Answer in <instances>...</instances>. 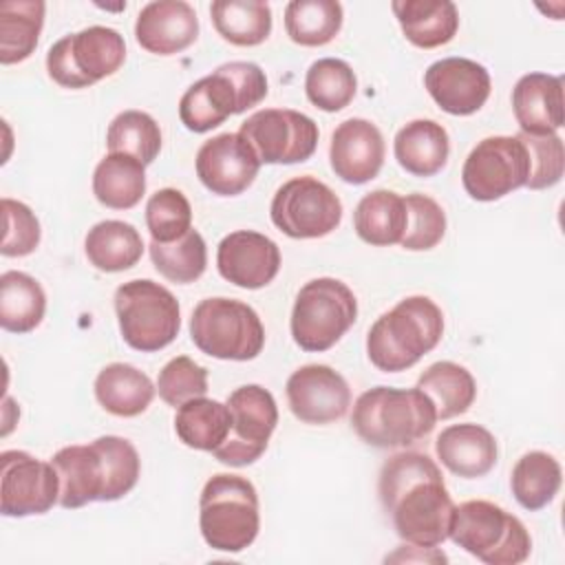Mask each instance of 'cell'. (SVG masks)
Returning a JSON list of instances; mask_svg holds the SVG:
<instances>
[{
    "mask_svg": "<svg viewBox=\"0 0 565 565\" xmlns=\"http://www.w3.org/2000/svg\"><path fill=\"white\" fill-rule=\"evenodd\" d=\"M358 90V77L353 68L338 57L316 60L305 75L307 99L324 110L338 113L351 104Z\"/></svg>",
    "mask_w": 565,
    "mask_h": 565,
    "instance_id": "39",
    "label": "cell"
},
{
    "mask_svg": "<svg viewBox=\"0 0 565 565\" xmlns=\"http://www.w3.org/2000/svg\"><path fill=\"white\" fill-rule=\"evenodd\" d=\"M291 413L305 424H331L347 415L351 388L347 380L327 364L296 369L285 386Z\"/></svg>",
    "mask_w": 565,
    "mask_h": 565,
    "instance_id": "17",
    "label": "cell"
},
{
    "mask_svg": "<svg viewBox=\"0 0 565 565\" xmlns=\"http://www.w3.org/2000/svg\"><path fill=\"white\" fill-rule=\"evenodd\" d=\"M424 86L435 104L457 117L477 113L490 97V73L468 57H444L424 73Z\"/></svg>",
    "mask_w": 565,
    "mask_h": 565,
    "instance_id": "18",
    "label": "cell"
},
{
    "mask_svg": "<svg viewBox=\"0 0 565 565\" xmlns=\"http://www.w3.org/2000/svg\"><path fill=\"white\" fill-rule=\"evenodd\" d=\"M210 15L218 35L236 46H258L271 33V9L260 0H216Z\"/></svg>",
    "mask_w": 565,
    "mask_h": 565,
    "instance_id": "36",
    "label": "cell"
},
{
    "mask_svg": "<svg viewBox=\"0 0 565 565\" xmlns=\"http://www.w3.org/2000/svg\"><path fill=\"white\" fill-rule=\"evenodd\" d=\"M269 216L289 238H320L340 225L342 201L316 177H294L276 190Z\"/></svg>",
    "mask_w": 565,
    "mask_h": 565,
    "instance_id": "11",
    "label": "cell"
},
{
    "mask_svg": "<svg viewBox=\"0 0 565 565\" xmlns=\"http://www.w3.org/2000/svg\"><path fill=\"white\" fill-rule=\"evenodd\" d=\"M514 119L525 135H554L563 128V77L527 73L512 88Z\"/></svg>",
    "mask_w": 565,
    "mask_h": 565,
    "instance_id": "22",
    "label": "cell"
},
{
    "mask_svg": "<svg viewBox=\"0 0 565 565\" xmlns=\"http://www.w3.org/2000/svg\"><path fill=\"white\" fill-rule=\"evenodd\" d=\"M146 192V166L121 152H108L93 172V194L110 210L135 207Z\"/></svg>",
    "mask_w": 565,
    "mask_h": 565,
    "instance_id": "30",
    "label": "cell"
},
{
    "mask_svg": "<svg viewBox=\"0 0 565 565\" xmlns=\"http://www.w3.org/2000/svg\"><path fill=\"white\" fill-rule=\"evenodd\" d=\"M393 152L408 174L433 177L448 161L450 139L441 124L433 119H413L397 130Z\"/></svg>",
    "mask_w": 565,
    "mask_h": 565,
    "instance_id": "26",
    "label": "cell"
},
{
    "mask_svg": "<svg viewBox=\"0 0 565 565\" xmlns=\"http://www.w3.org/2000/svg\"><path fill=\"white\" fill-rule=\"evenodd\" d=\"M126 60V42L110 26H88L60 38L46 53L49 77L64 88H86L115 71Z\"/></svg>",
    "mask_w": 565,
    "mask_h": 565,
    "instance_id": "10",
    "label": "cell"
},
{
    "mask_svg": "<svg viewBox=\"0 0 565 565\" xmlns=\"http://www.w3.org/2000/svg\"><path fill=\"white\" fill-rule=\"evenodd\" d=\"M338 0H291L285 7V31L300 46H324L342 29Z\"/></svg>",
    "mask_w": 565,
    "mask_h": 565,
    "instance_id": "37",
    "label": "cell"
},
{
    "mask_svg": "<svg viewBox=\"0 0 565 565\" xmlns=\"http://www.w3.org/2000/svg\"><path fill=\"white\" fill-rule=\"evenodd\" d=\"M258 170L260 159L241 132L216 135L196 152V177L218 196L245 192L258 177Z\"/></svg>",
    "mask_w": 565,
    "mask_h": 565,
    "instance_id": "16",
    "label": "cell"
},
{
    "mask_svg": "<svg viewBox=\"0 0 565 565\" xmlns=\"http://www.w3.org/2000/svg\"><path fill=\"white\" fill-rule=\"evenodd\" d=\"M260 163H302L318 148V124L291 108H263L238 130Z\"/></svg>",
    "mask_w": 565,
    "mask_h": 565,
    "instance_id": "14",
    "label": "cell"
},
{
    "mask_svg": "<svg viewBox=\"0 0 565 565\" xmlns=\"http://www.w3.org/2000/svg\"><path fill=\"white\" fill-rule=\"evenodd\" d=\"M95 446L104 461L106 488L102 501H117L126 497L139 481L141 459L137 448L117 435H104L95 439Z\"/></svg>",
    "mask_w": 565,
    "mask_h": 565,
    "instance_id": "41",
    "label": "cell"
},
{
    "mask_svg": "<svg viewBox=\"0 0 565 565\" xmlns=\"http://www.w3.org/2000/svg\"><path fill=\"white\" fill-rule=\"evenodd\" d=\"M391 9L404 38L419 49L444 46L459 29V11L450 0H395Z\"/></svg>",
    "mask_w": 565,
    "mask_h": 565,
    "instance_id": "25",
    "label": "cell"
},
{
    "mask_svg": "<svg viewBox=\"0 0 565 565\" xmlns=\"http://www.w3.org/2000/svg\"><path fill=\"white\" fill-rule=\"evenodd\" d=\"M154 269L170 282L188 285L203 276L207 267V247L203 236L190 227L183 236L170 243L152 241L148 245Z\"/></svg>",
    "mask_w": 565,
    "mask_h": 565,
    "instance_id": "38",
    "label": "cell"
},
{
    "mask_svg": "<svg viewBox=\"0 0 565 565\" xmlns=\"http://www.w3.org/2000/svg\"><path fill=\"white\" fill-rule=\"evenodd\" d=\"M232 415L227 404L210 397L188 399L177 408L174 433L177 437L194 450L214 452L230 435Z\"/></svg>",
    "mask_w": 565,
    "mask_h": 565,
    "instance_id": "31",
    "label": "cell"
},
{
    "mask_svg": "<svg viewBox=\"0 0 565 565\" xmlns=\"http://www.w3.org/2000/svg\"><path fill=\"white\" fill-rule=\"evenodd\" d=\"M199 527L203 541L218 552H243L260 530L258 492L241 475H214L199 499Z\"/></svg>",
    "mask_w": 565,
    "mask_h": 565,
    "instance_id": "5",
    "label": "cell"
},
{
    "mask_svg": "<svg viewBox=\"0 0 565 565\" xmlns=\"http://www.w3.org/2000/svg\"><path fill=\"white\" fill-rule=\"evenodd\" d=\"M46 311L42 285L24 274L9 269L0 276V327L11 333L33 331Z\"/></svg>",
    "mask_w": 565,
    "mask_h": 565,
    "instance_id": "33",
    "label": "cell"
},
{
    "mask_svg": "<svg viewBox=\"0 0 565 565\" xmlns=\"http://www.w3.org/2000/svg\"><path fill=\"white\" fill-rule=\"evenodd\" d=\"M404 203L408 223L399 245L411 252H426L439 245L446 234V214L441 205L435 199L417 192L406 194Z\"/></svg>",
    "mask_w": 565,
    "mask_h": 565,
    "instance_id": "43",
    "label": "cell"
},
{
    "mask_svg": "<svg viewBox=\"0 0 565 565\" xmlns=\"http://www.w3.org/2000/svg\"><path fill=\"white\" fill-rule=\"evenodd\" d=\"M157 391L168 406L179 408L188 399L207 393V369L188 355H177L159 371Z\"/></svg>",
    "mask_w": 565,
    "mask_h": 565,
    "instance_id": "44",
    "label": "cell"
},
{
    "mask_svg": "<svg viewBox=\"0 0 565 565\" xmlns=\"http://www.w3.org/2000/svg\"><path fill=\"white\" fill-rule=\"evenodd\" d=\"M437 411L424 391L375 386L364 391L351 413V426L373 448H404L426 437Z\"/></svg>",
    "mask_w": 565,
    "mask_h": 565,
    "instance_id": "3",
    "label": "cell"
},
{
    "mask_svg": "<svg viewBox=\"0 0 565 565\" xmlns=\"http://www.w3.org/2000/svg\"><path fill=\"white\" fill-rule=\"evenodd\" d=\"M523 146L527 148L530 157V177L525 181V188L530 190H545L561 181L565 170V148L563 139L554 135H516Z\"/></svg>",
    "mask_w": 565,
    "mask_h": 565,
    "instance_id": "45",
    "label": "cell"
},
{
    "mask_svg": "<svg viewBox=\"0 0 565 565\" xmlns=\"http://www.w3.org/2000/svg\"><path fill=\"white\" fill-rule=\"evenodd\" d=\"M444 335V313L428 296H408L382 313L366 333V355L384 373L406 371Z\"/></svg>",
    "mask_w": 565,
    "mask_h": 565,
    "instance_id": "2",
    "label": "cell"
},
{
    "mask_svg": "<svg viewBox=\"0 0 565 565\" xmlns=\"http://www.w3.org/2000/svg\"><path fill=\"white\" fill-rule=\"evenodd\" d=\"M146 225L152 241H177L192 227V205L181 190L161 188L146 203Z\"/></svg>",
    "mask_w": 565,
    "mask_h": 565,
    "instance_id": "42",
    "label": "cell"
},
{
    "mask_svg": "<svg viewBox=\"0 0 565 565\" xmlns=\"http://www.w3.org/2000/svg\"><path fill=\"white\" fill-rule=\"evenodd\" d=\"M154 393L157 386L152 380L126 362H113L95 377V397L99 406L117 417L141 415L150 406Z\"/></svg>",
    "mask_w": 565,
    "mask_h": 565,
    "instance_id": "27",
    "label": "cell"
},
{
    "mask_svg": "<svg viewBox=\"0 0 565 565\" xmlns=\"http://www.w3.org/2000/svg\"><path fill=\"white\" fill-rule=\"evenodd\" d=\"M199 35L196 11L183 0L148 2L135 22V38L141 49L154 55H174L194 44Z\"/></svg>",
    "mask_w": 565,
    "mask_h": 565,
    "instance_id": "21",
    "label": "cell"
},
{
    "mask_svg": "<svg viewBox=\"0 0 565 565\" xmlns=\"http://www.w3.org/2000/svg\"><path fill=\"white\" fill-rule=\"evenodd\" d=\"M0 510L4 516H33L60 503V477L51 461L35 459L24 450L0 455Z\"/></svg>",
    "mask_w": 565,
    "mask_h": 565,
    "instance_id": "15",
    "label": "cell"
},
{
    "mask_svg": "<svg viewBox=\"0 0 565 565\" xmlns=\"http://www.w3.org/2000/svg\"><path fill=\"white\" fill-rule=\"evenodd\" d=\"M225 404L232 415V428L212 455L225 466H249L260 459L278 424L276 399L260 384H245L234 388Z\"/></svg>",
    "mask_w": 565,
    "mask_h": 565,
    "instance_id": "13",
    "label": "cell"
},
{
    "mask_svg": "<svg viewBox=\"0 0 565 565\" xmlns=\"http://www.w3.org/2000/svg\"><path fill=\"white\" fill-rule=\"evenodd\" d=\"M355 294L338 278H313L305 282L291 309V338L309 353L331 349L355 322Z\"/></svg>",
    "mask_w": 565,
    "mask_h": 565,
    "instance_id": "8",
    "label": "cell"
},
{
    "mask_svg": "<svg viewBox=\"0 0 565 565\" xmlns=\"http://www.w3.org/2000/svg\"><path fill=\"white\" fill-rule=\"evenodd\" d=\"M417 388L428 395L437 411V419H450L466 413L477 397L472 373L450 360L430 364L417 380Z\"/></svg>",
    "mask_w": 565,
    "mask_h": 565,
    "instance_id": "32",
    "label": "cell"
},
{
    "mask_svg": "<svg viewBox=\"0 0 565 565\" xmlns=\"http://www.w3.org/2000/svg\"><path fill=\"white\" fill-rule=\"evenodd\" d=\"M115 311L124 342L141 353L166 349L181 329L179 300L170 289L150 278L119 285L115 291Z\"/></svg>",
    "mask_w": 565,
    "mask_h": 565,
    "instance_id": "7",
    "label": "cell"
},
{
    "mask_svg": "<svg viewBox=\"0 0 565 565\" xmlns=\"http://www.w3.org/2000/svg\"><path fill=\"white\" fill-rule=\"evenodd\" d=\"M2 216H4V236L0 245L2 256L20 258L29 256L40 245V221L33 210L15 199H2Z\"/></svg>",
    "mask_w": 565,
    "mask_h": 565,
    "instance_id": "46",
    "label": "cell"
},
{
    "mask_svg": "<svg viewBox=\"0 0 565 565\" xmlns=\"http://www.w3.org/2000/svg\"><path fill=\"white\" fill-rule=\"evenodd\" d=\"M437 459L457 477H486L497 463V439L479 424H452L435 439Z\"/></svg>",
    "mask_w": 565,
    "mask_h": 565,
    "instance_id": "23",
    "label": "cell"
},
{
    "mask_svg": "<svg viewBox=\"0 0 565 565\" xmlns=\"http://www.w3.org/2000/svg\"><path fill=\"white\" fill-rule=\"evenodd\" d=\"M216 267L227 282L243 289H260L278 276L280 247L260 232L236 230L218 243Z\"/></svg>",
    "mask_w": 565,
    "mask_h": 565,
    "instance_id": "19",
    "label": "cell"
},
{
    "mask_svg": "<svg viewBox=\"0 0 565 565\" xmlns=\"http://www.w3.org/2000/svg\"><path fill=\"white\" fill-rule=\"evenodd\" d=\"M42 0H7L0 4V62L18 64L31 57L44 26Z\"/></svg>",
    "mask_w": 565,
    "mask_h": 565,
    "instance_id": "34",
    "label": "cell"
},
{
    "mask_svg": "<svg viewBox=\"0 0 565 565\" xmlns=\"http://www.w3.org/2000/svg\"><path fill=\"white\" fill-rule=\"evenodd\" d=\"M384 137L380 128L369 119H347L331 135V170L347 183L362 185L375 179L384 166Z\"/></svg>",
    "mask_w": 565,
    "mask_h": 565,
    "instance_id": "20",
    "label": "cell"
},
{
    "mask_svg": "<svg viewBox=\"0 0 565 565\" xmlns=\"http://www.w3.org/2000/svg\"><path fill=\"white\" fill-rule=\"evenodd\" d=\"M408 214L404 196L393 190H373L360 199L353 212L355 234L375 247L402 243Z\"/></svg>",
    "mask_w": 565,
    "mask_h": 565,
    "instance_id": "28",
    "label": "cell"
},
{
    "mask_svg": "<svg viewBox=\"0 0 565 565\" xmlns=\"http://www.w3.org/2000/svg\"><path fill=\"white\" fill-rule=\"evenodd\" d=\"M530 157L523 141L514 135L481 139L463 161L461 183L475 201H497L525 185Z\"/></svg>",
    "mask_w": 565,
    "mask_h": 565,
    "instance_id": "12",
    "label": "cell"
},
{
    "mask_svg": "<svg viewBox=\"0 0 565 565\" xmlns=\"http://www.w3.org/2000/svg\"><path fill=\"white\" fill-rule=\"evenodd\" d=\"M60 477V505L66 510L102 501L106 477L104 461L95 441L64 446L51 459Z\"/></svg>",
    "mask_w": 565,
    "mask_h": 565,
    "instance_id": "24",
    "label": "cell"
},
{
    "mask_svg": "<svg viewBox=\"0 0 565 565\" xmlns=\"http://www.w3.org/2000/svg\"><path fill=\"white\" fill-rule=\"evenodd\" d=\"M88 263L99 271H126L141 260L143 241L135 225L124 221H102L93 225L84 238Z\"/></svg>",
    "mask_w": 565,
    "mask_h": 565,
    "instance_id": "29",
    "label": "cell"
},
{
    "mask_svg": "<svg viewBox=\"0 0 565 565\" xmlns=\"http://www.w3.org/2000/svg\"><path fill=\"white\" fill-rule=\"evenodd\" d=\"M108 152H121L150 166L161 150L159 124L143 110L119 113L106 132Z\"/></svg>",
    "mask_w": 565,
    "mask_h": 565,
    "instance_id": "40",
    "label": "cell"
},
{
    "mask_svg": "<svg viewBox=\"0 0 565 565\" xmlns=\"http://www.w3.org/2000/svg\"><path fill=\"white\" fill-rule=\"evenodd\" d=\"M377 494L399 539L437 547L448 539L455 503L439 466L426 452H397L380 470Z\"/></svg>",
    "mask_w": 565,
    "mask_h": 565,
    "instance_id": "1",
    "label": "cell"
},
{
    "mask_svg": "<svg viewBox=\"0 0 565 565\" xmlns=\"http://www.w3.org/2000/svg\"><path fill=\"white\" fill-rule=\"evenodd\" d=\"M267 95L265 71L254 62H227L196 79L179 102V119L192 132H207L245 113Z\"/></svg>",
    "mask_w": 565,
    "mask_h": 565,
    "instance_id": "4",
    "label": "cell"
},
{
    "mask_svg": "<svg viewBox=\"0 0 565 565\" xmlns=\"http://www.w3.org/2000/svg\"><path fill=\"white\" fill-rule=\"evenodd\" d=\"M561 463L550 452L530 450L514 463L510 488L516 503L534 512L554 501V497L561 490Z\"/></svg>",
    "mask_w": 565,
    "mask_h": 565,
    "instance_id": "35",
    "label": "cell"
},
{
    "mask_svg": "<svg viewBox=\"0 0 565 565\" xmlns=\"http://www.w3.org/2000/svg\"><path fill=\"white\" fill-rule=\"evenodd\" d=\"M448 539L486 565H519L532 550L521 519L483 499L455 505Z\"/></svg>",
    "mask_w": 565,
    "mask_h": 565,
    "instance_id": "6",
    "label": "cell"
},
{
    "mask_svg": "<svg viewBox=\"0 0 565 565\" xmlns=\"http://www.w3.org/2000/svg\"><path fill=\"white\" fill-rule=\"evenodd\" d=\"M190 338L210 358L247 362L263 351L265 327L247 302L205 298L192 311Z\"/></svg>",
    "mask_w": 565,
    "mask_h": 565,
    "instance_id": "9",
    "label": "cell"
}]
</instances>
